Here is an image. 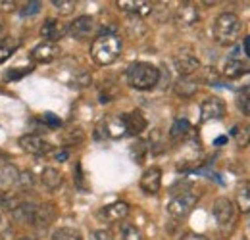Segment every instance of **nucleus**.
<instances>
[{"instance_id": "obj_1", "label": "nucleus", "mask_w": 250, "mask_h": 240, "mask_svg": "<svg viewBox=\"0 0 250 240\" xmlns=\"http://www.w3.org/2000/svg\"><path fill=\"white\" fill-rule=\"evenodd\" d=\"M122 54V39L116 33H102L91 44V56L98 65H110Z\"/></svg>"}, {"instance_id": "obj_2", "label": "nucleus", "mask_w": 250, "mask_h": 240, "mask_svg": "<svg viewBox=\"0 0 250 240\" xmlns=\"http://www.w3.org/2000/svg\"><path fill=\"white\" fill-rule=\"evenodd\" d=\"M241 31H243V23L239 20L237 14L233 12H223L219 14L214 21V27H212V33H214V39L216 42L221 44V46H231L237 42V39L241 37Z\"/></svg>"}, {"instance_id": "obj_3", "label": "nucleus", "mask_w": 250, "mask_h": 240, "mask_svg": "<svg viewBox=\"0 0 250 240\" xmlns=\"http://www.w3.org/2000/svg\"><path fill=\"white\" fill-rule=\"evenodd\" d=\"M127 83L137 90H150L160 83V69L148 61H135L127 67Z\"/></svg>"}, {"instance_id": "obj_4", "label": "nucleus", "mask_w": 250, "mask_h": 240, "mask_svg": "<svg viewBox=\"0 0 250 240\" xmlns=\"http://www.w3.org/2000/svg\"><path fill=\"white\" fill-rule=\"evenodd\" d=\"M196 202H198V194L187 190V192H181V194H177V196H173L169 200L167 211H169V215L173 219H185L188 213L194 210Z\"/></svg>"}, {"instance_id": "obj_5", "label": "nucleus", "mask_w": 250, "mask_h": 240, "mask_svg": "<svg viewBox=\"0 0 250 240\" xmlns=\"http://www.w3.org/2000/svg\"><path fill=\"white\" fill-rule=\"evenodd\" d=\"M212 213H214V219H216L219 229H229L233 225V221H235V204L229 198L219 196V198L214 200Z\"/></svg>"}, {"instance_id": "obj_6", "label": "nucleus", "mask_w": 250, "mask_h": 240, "mask_svg": "<svg viewBox=\"0 0 250 240\" xmlns=\"http://www.w3.org/2000/svg\"><path fill=\"white\" fill-rule=\"evenodd\" d=\"M225 114H227V106L219 96H208L200 104V120L202 121L221 120L225 118Z\"/></svg>"}, {"instance_id": "obj_7", "label": "nucleus", "mask_w": 250, "mask_h": 240, "mask_svg": "<svg viewBox=\"0 0 250 240\" xmlns=\"http://www.w3.org/2000/svg\"><path fill=\"white\" fill-rule=\"evenodd\" d=\"M56 219V208L54 204H35V210H33L31 221L29 225L37 227V229H46L52 225V221Z\"/></svg>"}, {"instance_id": "obj_8", "label": "nucleus", "mask_w": 250, "mask_h": 240, "mask_svg": "<svg viewBox=\"0 0 250 240\" xmlns=\"http://www.w3.org/2000/svg\"><path fill=\"white\" fill-rule=\"evenodd\" d=\"M18 144L21 150L31 154V156H44L50 152V144L39 135H23V137H20Z\"/></svg>"}, {"instance_id": "obj_9", "label": "nucleus", "mask_w": 250, "mask_h": 240, "mask_svg": "<svg viewBox=\"0 0 250 240\" xmlns=\"http://www.w3.org/2000/svg\"><path fill=\"white\" fill-rule=\"evenodd\" d=\"M94 29V20L91 16H79L77 20H73L67 25V35L75 40H83L87 37H91V33Z\"/></svg>"}, {"instance_id": "obj_10", "label": "nucleus", "mask_w": 250, "mask_h": 240, "mask_svg": "<svg viewBox=\"0 0 250 240\" xmlns=\"http://www.w3.org/2000/svg\"><path fill=\"white\" fill-rule=\"evenodd\" d=\"M173 65L181 77H190L194 71L200 69V61L190 52H179L173 56Z\"/></svg>"}, {"instance_id": "obj_11", "label": "nucleus", "mask_w": 250, "mask_h": 240, "mask_svg": "<svg viewBox=\"0 0 250 240\" xmlns=\"http://www.w3.org/2000/svg\"><path fill=\"white\" fill-rule=\"evenodd\" d=\"M160 188H162V169L158 165H152L141 177V190L145 194L154 196V194L160 192Z\"/></svg>"}, {"instance_id": "obj_12", "label": "nucleus", "mask_w": 250, "mask_h": 240, "mask_svg": "<svg viewBox=\"0 0 250 240\" xmlns=\"http://www.w3.org/2000/svg\"><path fill=\"white\" fill-rule=\"evenodd\" d=\"M60 46L56 42H41L33 48L31 52V60L37 63H50L60 56Z\"/></svg>"}, {"instance_id": "obj_13", "label": "nucleus", "mask_w": 250, "mask_h": 240, "mask_svg": "<svg viewBox=\"0 0 250 240\" xmlns=\"http://www.w3.org/2000/svg\"><path fill=\"white\" fill-rule=\"evenodd\" d=\"M200 20V14H198V8L192 4V2H183L177 12H175V23L183 29L187 27H192L196 21Z\"/></svg>"}, {"instance_id": "obj_14", "label": "nucleus", "mask_w": 250, "mask_h": 240, "mask_svg": "<svg viewBox=\"0 0 250 240\" xmlns=\"http://www.w3.org/2000/svg\"><path fill=\"white\" fill-rule=\"evenodd\" d=\"M65 33H67V27L60 20H54V18H48L41 27V37L44 39V42H56Z\"/></svg>"}, {"instance_id": "obj_15", "label": "nucleus", "mask_w": 250, "mask_h": 240, "mask_svg": "<svg viewBox=\"0 0 250 240\" xmlns=\"http://www.w3.org/2000/svg\"><path fill=\"white\" fill-rule=\"evenodd\" d=\"M129 211H131V208H129L127 202H112V204L104 206L98 215H100L104 221H108V223H116V221L125 219V217L129 215Z\"/></svg>"}, {"instance_id": "obj_16", "label": "nucleus", "mask_w": 250, "mask_h": 240, "mask_svg": "<svg viewBox=\"0 0 250 240\" xmlns=\"http://www.w3.org/2000/svg\"><path fill=\"white\" fill-rule=\"evenodd\" d=\"M118 8L122 12L131 14V16L145 18V16H148L152 12V2H146V0H120Z\"/></svg>"}, {"instance_id": "obj_17", "label": "nucleus", "mask_w": 250, "mask_h": 240, "mask_svg": "<svg viewBox=\"0 0 250 240\" xmlns=\"http://www.w3.org/2000/svg\"><path fill=\"white\" fill-rule=\"evenodd\" d=\"M124 121H125V129H127L129 135H141L148 127V121H146V118L139 110H133L129 114H124Z\"/></svg>"}, {"instance_id": "obj_18", "label": "nucleus", "mask_w": 250, "mask_h": 240, "mask_svg": "<svg viewBox=\"0 0 250 240\" xmlns=\"http://www.w3.org/2000/svg\"><path fill=\"white\" fill-rule=\"evenodd\" d=\"M100 129L104 131L106 137H112V139H122L124 135H127L124 116H112V118H108Z\"/></svg>"}, {"instance_id": "obj_19", "label": "nucleus", "mask_w": 250, "mask_h": 240, "mask_svg": "<svg viewBox=\"0 0 250 240\" xmlns=\"http://www.w3.org/2000/svg\"><path fill=\"white\" fill-rule=\"evenodd\" d=\"M247 73H250V65L241 60L233 58V60H227L223 65V77H227V79H239Z\"/></svg>"}, {"instance_id": "obj_20", "label": "nucleus", "mask_w": 250, "mask_h": 240, "mask_svg": "<svg viewBox=\"0 0 250 240\" xmlns=\"http://www.w3.org/2000/svg\"><path fill=\"white\" fill-rule=\"evenodd\" d=\"M235 200H237V206L243 213H249L250 211V180L245 179L237 184V192H235Z\"/></svg>"}, {"instance_id": "obj_21", "label": "nucleus", "mask_w": 250, "mask_h": 240, "mask_svg": "<svg viewBox=\"0 0 250 240\" xmlns=\"http://www.w3.org/2000/svg\"><path fill=\"white\" fill-rule=\"evenodd\" d=\"M231 139L239 148H247L250 144V123H237L231 129Z\"/></svg>"}, {"instance_id": "obj_22", "label": "nucleus", "mask_w": 250, "mask_h": 240, "mask_svg": "<svg viewBox=\"0 0 250 240\" xmlns=\"http://www.w3.org/2000/svg\"><path fill=\"white\" fill-rule=\"evenodd\" d=\"M62 173L54 167H44L42 173H41V182L42 186H46L48 190H56L62 186Z\"/></svg>"}, {"instance_id": "obj_23", "label": "nucleus", "mask_w": 250, "mask_h": 240, "mask_svg": "<svg viewBox=\"0 0 250 240\" xmlns=\"http://www.w3.org/2000/svg\"><path fill=\"white\" fill-rule=\"evenodd\" d=\"M175 94L181 98H190L196 90H198V83L192 77H179V81L175 83Z\"/></svg>"}, {"instance_id": "obj_24", "label": "nucleus", "mask_w": 250, "mask_h": 240, "mask_svg": "<svg viewBox=\"0 0 250 240\" xmlns=\"http://www.w3.org/2000/svg\"><path fill=\"white\" fill-rule=\"evenodd\" d=\"M20 169L12 163H0V184L2 186H12L18 182V177H20Z\"/></svg>"}, {"instance_id": "obj_25", "label": "nucleus", "mask_w": 250, "mask_h": 240, "mask_svg": "<svg viewBox=\"0 0 250 240\" xmlns=\"http://www.w3.org/2000/svg\"><path fill=\"white\" fill-rule=\"evenodd\" d=\"M18 46H20V40L18 39H12V37L0 39V63H4V61L8 60L16 52Z\"/></svg>"}, {"instance_id": "obj_26", "label": "nucleus", "mask_w": 250, "mask_h": 240, "mask_svg": "<svg viewBox=\"0 0 250 240\" xmlns=\"http://www.w3.org/2000/svg\"><path fill=\"white\" fill-rule=\"evenodd\" d=\"M188 133H190V123H188L187 120L173 121L171 129H169V137H171L173 140H183Z\"/></svg>"}, {"instance_id": "obj_27", "label": "nucleus", "mask_w": 250, "mask_h": 240, "mask_svg": "<svg viewBox=\"0 0 250 240\" xmlns=\"http://www.w3.org/2000/svg\"><path fill=\"white\" fill-rule=\"evenodd\" d=\"M52 240H83V235L75 227H60L52 233Z\"/></svg>"}, {"instance_id": "obj_28", "label": "nucleus", "mask_w": 250, "mask_h": 240, "mask_svg": "<svg viewBox=\"0 0 250 240\" xmlns=\"http://www.w3.org/2000/svg\"><path fill=\"white\" fill-rule=\"evenodd\" d=\"M20 204H21V200H20L18 194H14L10 190H0V206H4L6 210L14 211Z\"/></svg>"}, {"instance_id": "obj_29", "label": "nucleus", "mask_w": 250, "mask_h": 240, "mask_svg": "<svg viewBox=\"0 0 250 240\" xmlns=\"http://www.w3.org/2000/svg\"><path fill=\"white\" fill-rule=\"evenodd\" d=\"M120 237H122V240H143V233L133 223H122Z\"/></svg>"}, {"instance_id": "obj_30", "label": "nucleus", "mask_w": 250, "mask_h": 240, "mask_svg": "<svg viewBox=\"0 0 250 240\" xmlns=\"http://www.w3.org/2000/svg\"><path fill=\"white\" fill-rule=\"evenodd\" d=\"M235 104H237V108H239V112H241L243 116L250 118V87L239 92V96H237Z\"/></svg>"}, {"instance_id": "obj_31", "label": "nucleus", "mask_w": 250, "mask_h": 240, "mask_svg": "<svg viewBox=\"0 0 250 240\" xmlns=\"http://www.w3.org/2000/svg\"><path fill=\"white\" fill-rule=\"evenodd\" d=\"M52 6H54V10H56L60 16H69V14H73V10H75V2H73V0H54Z\"/></svg>"}, {"instance_id": "obj_32", "label": "nucleus", "mask_w": 250, "mask_h": 240, "mask_svg": "<svg viewBox=\"0 0 250 240\" xmlns=\"http://www.w3.org/2000/svg\"><path fill=\"white\" fill-rule=\"evenodd\" d=\"M146 148H148V144L143 142V140H139V142H135V144L131 146V154H133V158H135L137 163L143 161V158H145V154H146Z\"/></svg>"}, {"instance_id": "obj_33", "label": "nucleus", "mask_w": 250, "mask_h": 240, "mask_svg": "<svg viewBox=\"0 0 250 240\" xmlns=\"http://www.w3.org/2000/svg\"><path fill=\"white\" fill-rule=\"evenodd\" d=\"M16 184H18V188H20V190H23V192H25V190H31L33 188V175L31 173H20V177H18V182H16Z\"/></svg>"}, {"instance_id": "obj_34", "label": "nucleus", "mask_w": 250, "mask_h": 240, "mask_svg": "<svg viewBox=\"0 0 250 240\" xmlns=\"http://www.w3.org/2000/svg\"><path fill=\"white\" fill-rule=\"evenodd\" d=\"M148 144H150V148H152V152L154 154H160L162 152V133L160 131H152V135H150V140H148Z\"/></svg>"}, {"instance_id": "obj_35", "label": "nucleus", "mask_w": 250, "mask_h": 240, "mask_svg": "<svg viewBox=\"0 0 250 240\" xmlns=\"http://www.w3.org/2000/svg\"><path fill=\"white\" fill-rule=\"evenodd\" d=\"M41 8H42L41 2H27L21 6V16H35L41 12Z\"/></svg>"}, {"instance_id": "obj_36", "label": "nucleus", "mask_w": 250, "mask_h": 240, "mask_svg": "<svg viewBox=\"0 0 250 240\" xmlns=\"http://www.w3.org/2000/svg\"><path fill=\"white\" fill-rule=\"evenodd\" d=\"M91 240H114V237H112L108 231H94Z\"/></svg>"}, {"instance_id": "obj_37", "label": "nucleus", "mask_w": 250, "mask_h": 240, "mask_svg": "<svg viewBox=\"0 0 250 240\" xmlns=\"http://www.w3.org/2000/svg\"><path fill=\"white\" fill-rule=\"evenodd\" d=\"M42 121H46V123H48L50 127H54V125H56V127H60V125H62V121L58 120L56 116H52V114H44V118H42Z\"/></svg>"}, {"instance_id": "obj_38", "label": "nucleus", "mask_w": 250, "mask_h": 240, "mask_svg": "<svg viewBox=\"0 0 250 240\" xmlns=\"http://www.w3.org/2000/svg\"><path fill=\"white\" fill-rule=\"evenodd\" d=\"M181 240H208V237H204V235H194V233H190V235L183 237Z\"/></svg>"}, {"instance_id": "obj_39", "label": "nucleus", "mask_w": 250, "mask_h": 240, "mask_svg": "<svg viewBox=\"0 0 250 240\" xmlns=\"http://www.w3.org/2000/svg\"><path fill=\"white\" fill-rule=\"evenodd\" d=\"M243 48H245V54L250 58V35L249 37H245V42H243Z\"/></svg>"}, {"instance_id": "obj_40", "label": "nucleus", "mask_w": 250, "mask_h": 240, "mask_svg": "<svg viewBox=\"0 0 250 240\" xmlns=\"http://www.w3.org/2000/svg\"><path fill=\"white\" fill-rule=\"evenodd\" d=\"M65 158H67V152H58L56 154V161H65Z\"/></svg>"}, {"instance_id": "obj_41", "label": "nucleus", "mask_w": 250, "mask_h": 240, "mask_svg": "<svg viewBox=\"0 0 250 240\" xmlns=\"http://www.w3.org/2000/svg\"><path fill=\"white\" fill-rule=\"evenodd\" d=\"M20 240H37V239H35V237H21Z\"/></svg>"}, {"instance_id": "obj_42", "label": "nucleus", "mask_w": 250, "mask_h": 240, "mask_svg": "<svg viewBox=\"0 0 250 240\" xmlns=\"http://www.w3.org/2000/svg\"><path fill=\"white\" fill-rule=\"evenodd\" d=\"M249 229H250V211H249Z\"/></svg>"}]
</instances>
